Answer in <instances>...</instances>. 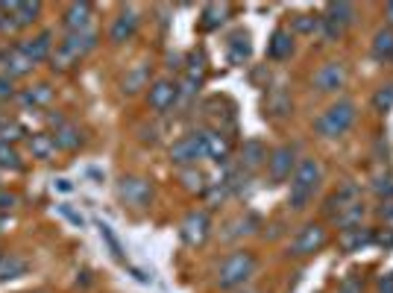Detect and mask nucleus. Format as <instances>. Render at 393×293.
Instances as JSON below:
<instances>
[{
  "mask_svg": "<svg viewBox=\"0 0 393 293\" xmlns=\"http://www.w3.org/2000/svg\"><path fill=\"white\" fill-rule=\"evenodd\" d=\"M76 56H71L68 50H65V47H59V50L53 53V62L59 64V68H71V62H74Z\"/></svg>",
  "mask_w": 393,
  "mask_h": 293,
  "instance_id": "nucleus-35",
  "label": "nucleus"
},
{
  "mask_svg": "<svg viewBox=\"0 0 393 293\" xmlns=\"http://www.w3.org/2000/svg\"><path fill=\"white\" fill-rule=\"evenodd\" d=\"M29 68H32V62L27 59V53L21 50V47H15V50L6 56V76H9V79H12V76H24Z\"/></svg>",
  "mask_w": 393,
  "mask_h": 293,
  "instance_id": "nucleus-24",
  "label": "nucleus"
},
{
  "mask_svg": "<svg viewBox=\"0 0 393 293\" xmlns=\"http://www.w3.org/2000/svg\"><path fill=\"white\" fill-rule=\"evenodd\" d=\"M21 50L27 53V59H29L32 64L44 62L47 56H51V32H41V36L24 41V44H21Z\"/></svg>",
  "mask_w": 393,
  "mask_h": 293,
  "instance_id": "nucleus-16",
  "label": "nucleus"
},
{
  "mask_svg": "<svg viewBox=\"0 0 393 293\" xmlns=\"http://www.w3.org/2000/svg\"><path fill=\"white\" fill-rule=\"evenodd\" d=\"M208 235V214L206 211H191V214L182 220V240L188 247H200Z\"/></svg>",
  "mask_w": 393,
  "mask_h": 293,
  "instance_id": "nucleus-9",
  "label": "nucleus"
},
{
  "mask_svg": "<svg viewBox=\"0 0 393 293\" xmlns=\"http://www.w3.org/2000/svg\"><path fill=\"white\" fill-rule=\"evenodd\" d=\"M355 118H358L355 103L352 100H338L314 121V129H317V135H323V138H340V135H347L352 129Z\"/></svg>",
  "mask_w": 393,
  "mask_h": 293,
  "instance_id": "nucleus-2",
  "label": "nucleus"
},
{
  "mask_svg": "<svg viewBox=\"0 0 393 293\" xmlns=\"http://www.w3.org/2000/svg\"><path fill=\"white\" fill-rule=\"evenodd\" d=\"M179 97V88L173 83H168V79H159V83L150 88V97H147V103H150L153 111H159V115H165V111L176 103Z\"/></svg>",
  "mask_w": 393,
  "mask_h": 293,
  "instance_id": "nucleus-10",
  "label": "nucleus"
},
{
  "mask_svg": "<svg viewBox=\"0 0 393 293\" xmlns=\"http://www.w3.org/2000/svg\"><path fill=\"white\" fill-rule=\"evenodd\" d=\"M94 44H97V32H94V29L68 32V39L62 41V47H65V50H68L71 56H83V53H88Z\"/></svg>",
  "mask_w": 393,
  "mask_h": 293,
  "instance_id": "nucleus-14",
  "label": "nucleus"
},
{
  "mask_svg": "<svg viewBox=\"0 0 393 293\" xmlns=\"http://www.w3.org/2000/svg\"><path fill=\"white\" fill-rule=\"evenodd\" d=\"M255 273V255L241 250V252H232L226 255L220 261V270H218V285L220 290H232V287H241L244 282H250Z\"/></svg>",
  "mask_w": 393,
  "mask_h": 293,
  "instance_id": "nucleus-3",
  "label": "nucleus"
},
{
  "mask_svg": "<svg viewBox=\"0 0 393 293\" xmlns=\"http://www.w3.org/2000/svg\"><path fill=\"white\" fill-rule=\"evenodd\" d=\"M373 109L382 111V115L393 109V83H390V86H382L379 91L373 94Z\"/></svg>",
  "mask_w": 393,
  "mask_h": 293,
  "instance_id": "nucleus-29",
  "label": "nucleus"
},
{
  "mask_svg": "<svg viewBox=\"0 0 393 293\" xmlns=\"http://www.w3.org/2000/svg\"><path fill=\"white\" fill-rule=\"evenodd\" d=\"M267 111H270V115H276V118L288 115V111H291V97H288L285 91H276V94H273V100L267 103Z\"/></svg>",
  "mask_w": 393,
  "mask_h": 293,
  "instance_id": "nucleus-30",
  "label": "nucleus"
},
{
  "mask_svg": "<svg viewBox=\"0 0 393 293\" xmlns=\"http://www.w3.org/2000/svg\"><path fill=\"white\" fill-rule=\"evenodd\" d=\"M379 293H393V273H387L379 279Z\"/></svg>",
  "mask_w": 393,
  "mask_h": 293,
  "instance_id": "nucleus-39",
  "label": "nucleus"
},
{
  "mask_svg": "<svg viewBox=\"0 0 393 293\" xmlns=\"http://www.w3.org/2000/svg\"><path fill=\"white\" fill-rule=\"evenodd\" d=\"M250 50H253V47H250V36H247V32H235L232 41H229V62H232V64H244V62L250 59Z\"/></svg>",
  "mask_w": 393,
  "mask_h": 293,
  "instance_id": "nucleus-22",
  "label": "nucleus"
},
{
  "mask_svg": "<svg viewBox=\"0 0 393 293\" xmlns=\"http://www.w3.org/2000/svg\"><path fill=\"white\" fill-rule=\"evenodd\" d=\"M373 59L375 62H390L393 59V29L390 27L375 29V36H373Z\"/></svg>",
  "mask_w": 393,
  "mask_h": 293,
  "instance_id": "nucleus-17",
  "label": "nucleus"
},
{
  "mask_svg": "<svg viewBox=\"0 0 393 293\" xmlns=\"http://www.w3.org/2000/svg\"><path fill=\"white\" fill-rule=\"evenodd\" d=\"M27 273V261L18 255H0V282L4 279H18Z\"/></svg>",
  "mask_w": 393,
  "mask_h": 293,
  "instance_id": "nucleus-23",
  "label": "nucleus"
},
{
  "mask_svg": "<svg viewBox=\"0 0 393 293\" xmlns=\"http://www.w3.org/2000/svg\"><path fill=\"white\" fill-rule=\"evenodd\" d=\"M347 76H349V71H347L343 62H326L314 74V88L323 91V94H335L347 86Z\"/></svg>",
  "mask_w": 393,
  "mask_h": 293,
  "instance_id": "nucleus-7",
  "label": "nucleus"
},
{
  "mask_svg": "<svg viewBox=\"0 0 393 293\" xmlns=\"http://www.w3.org/2000/svg\"><path fill=\"white\" fill-rule=\"evenodd\" d=\"M135 29H138V15H135V9H124L118 18H114V24H112V29H109V36H112L114 44H124V41H129V39L135 36Z\"/></svg>",
  "mask_w": 393,
  "mask_h": 293,
  "instance_id": "nucleus-11",
  "label": "nucleus"
},
{
  "mask_svg": "<svg viewBox=\"0 0 393 293\" xmlns=\"http://www.w3.org/2000/svg\"><path fill=\"white\" fill-rule=\"evenodd\" d=\"M144 76H147V74H144V68L133 71V74L126 76V83H124V88H126V91H138V88L144 86Z\"/></svg>",
  "mask_w": 393,
  "mask_h": 293,
  "instance_id": "nucleus-34",
  "label": "nucleus"
},
{
  "mask_svg": "<svg viewBox=\"0 0 393 293\" xmlns=\"http://www.w3.org/2000/svg\"><path fill=\"white\" fill-rule=\"evenodd\" d=\"M267 161V150H265V144L250 138V141H244L241 146V165L247 168V170H255L258 165H265Z\"/></svg>",
  "mask_w": 393,
  "mask_h": 293,
  "instance_id": "nucleus-15",
  "label": "nucleus"
},
{
  "mask_svg": "<svg viewBox=\"0 0 393 293\" xmlns=\"http://www.w3.org/2000/svg\"><path fill=\"white\" fill-rule=\"evenodd\" d=\"M59 191H71V182H68V179H59Z\"/></svg>",
  "mask_w": 393,
  "mask_h": 293,
  "instance_id": "nucleus-44",
  "label": "nucleus"
},
{
  "mask_svg": "<svg viewBox=\"0 0 393 293\" xmlns=\"http://www.w3.org/2000/svg\"><path fill=\"white\" fill-rule=\"evenodd\" d=\"M0 168H12V170L21 168V156L15 153L9 144H4V141H0Z\"/></svg>",
  "mask_w": 393,
  "mask_h": 293,
  "instance_id": "nucleus-31",
  "label": "nucleus"
},
{
  "mask_svg": "<svg viewBox=\"0 0 393 293\" xmlns=\"http://www.w3.org/2000/svg\"><path fill=\"white\" fill-rule=\"evenodd\" d=\"M88 21H91V6L88 4H74L65 12V27L68 32H79V29H88Z\"/></svg>",
  "mask_w": 393,
  "mask_h": 293,
  "instance_id": "nucleus-19",
  "label": "nucleus"
},
{
  "mask_svg": "<svg viewBox=\"0 0 393 293\" xmlns=\"http://www.w3.org/2000/svg\"><path fill=\"white\" fill-rule=\"evenodd\" d=\"M355 203H361V191H358V185H343L340 191H335L332 197H329V203H326V211H329L332 217H338L340 211H347Z\"/></svg>",
  "mask_w": 393,
  "mask_h": 293,
  "instance_id": "nucleus-13",
  "label": "nucleus"
},
{
  "mask_svg": "<svg viewBox=\"0 0 393 293\" xmlns=\"http://www.w3.org/2000/svg\"><path fill=\"white\" fill-rule=\"evenodd\" d=\"M200 158H206V141H203V132L185 135V138H179V141L171 146V161H173V165L194 168Z\"/></svg>",
  "mask_w": 393,
  "mask_h": 293,
  "instance_id": "nucleus-5",
  "label": "nucleus"
},
{
  "mask_svg": "<svg viewBox=\"0 0 393 293\" xmlns=\"http://www.w3.org/2000/svg\"><path fill=\"white\" fill-rule=\"evenodd\" d=\"M390 62H393V59H390Z\"/></svg>",
  "mask_w": 393,
  "mask_h": 293,
  "instance_id": "nucleus-45",
  "label": "nucleus"
},
{
  "mask_svg": "<svg viewBox=\"0 0 393 293\" xmlns=\"http://www.w3.org/2000/svg\"><path fill=\"white\" fill-rule=\"evenodd\" d=\"M51 97H53V91L47 88V86H36L32 91L24 94V100L32 103V106H44V103H51Z\"/></svg>",
  "mask_w": 393,
  "mask_h": 293,
  "instance_id": "nucleus-32",
  "label": "nucleus"
},
{
  "mask_svg": "<svg viewBox=\"0 0 393 293\" xmlns=\"http://www.w3.org/2000/svg\"><path fill=\"white\" fill-rule=\"evenodd\" d=\"M385 15H387V27L393 29V4H387V6H385Z\"/></svg>",
  "mask_w": 393,
  "mask_h": 293,
  "instance_id": "nucleus-43",
  "label": "nucleus"
},
{
  "mask_svg": "<svg viewBox=\"0 0 393 293\" xmlns=\"http://www.w3.org/2000/svg\"><path fill=\"white\" fill-rule=\"evenodd\" d=\"M297 146L293 144H282L276 146V150L267 156V168H270V179L273 182H285V179L293 176V170H297Z\"/></svg>",
  "mask_w": 393,
  "mask_h": 293,
  "instance_id": "nucleus-6",
  "label": "nucleus"
},
{
  "mask_svg": "<svg viewBox=\"0 0 393 293\" xmlns=\"http://www.w3.org/2000/svg\"><path fill=\"white\" fill-rule=\"evenodd\" d=\"M338 293H364V287H361V282H358V279H347L338 287Z\"/></svg>",
  "mask_w": 393,
  "mask_h": 293,
  "instance_id": "nucleus-37",
  "label": "nucleus"
},
{
  "mask_svg": "<svg viewBox=\"0 0 393 293\" xmlns=\"http://www.w3.org/2000/svg\"><path fill=\"white\" fill-rule=\"evenodd\" d=\"M118 193H121V200H126L129 205L141 208V205L150 203L153 188H150V182H147V179H135V176H129V179H124V182H121Z\"/></svg>",
  "mask_w": 393,
  "mask_h": 293,
  "instance_id": "nucleus-8",
  "label": "nucleus"
},
{
  "mask_svg": "<svg viewBox=\"0 0 393 293\" xmlns=\"http://www.w3.org/2000/svg\"><path fill=\"white\" fill-rule=\"evenodd\" d=\"M53 141H56L59 150H74V146H79V141H83V135H79L76 126H62L53 135Z\"/></svg>",
  "mask_w": 393,
  "mask_h": 293,
  "instance_id": "nucleus-27",
  "label": "nucleus"
},
{
  "mask_svg": "<svg viewBox=\"0 0 393 293\" xmlns=\"http://www.w3.org/2000/svg\"><path fill=\"white\" fill-rule=\"evenodd\" d=\"M226 15H229V6L226 4H211V6H206L203 9V24H206V29H215V27H220L223 21H226Z\"/></svg>",
  "mask_w": 393,
  "mask_h": 293,
  "instance_id": "nucleus-28",
  "label": "nucleus"
},
{
  "mask_svg": "<svg viewBox=\"0 0 393 293\" xmlns=\"http://www.w3.org/2000/svg\"><path fill=\"white\" fill-rule=\"evenodd\" d=\"M375 240L373 229H367V226H355V229H343L338 243H340V250L343 252H358V250H364L370 247V243Z\"/></svg>",
  "mask_w": 393,
  "mask_h": 293,
  "instance_id": "nucleus-12",
  "label": "nucleus"
},
{
  "mask_svg": "<svg viewBox=\"0 0 393 293\" xmlns=\"http://www.w3.org/2000/svg\"><path fill=\"white\" fill-rule=\"evenodd\" d=\"M364 214H367L364 203H355V205H349L347 211H340V214L335 217V223L340 226V229H355V226H361Z\"/></svg>",
  "mask_w": 393,
  "mask_h": 293,
  "instance_id": "nucleus-25",
  "label": "nucleus"
},
{
  "mask_svg": "<svg viewBox=\"0 0 393 293\" xmlns=\"http://www.w3.org/2000/svg\"><path fill=\"white\" fill-rule=\"evenodd\" d=\"M203 141H206V158L218 161V165L229 158V141L220 132H203Z\"/></svg>",
  "mask_w": 393,
  "mask_h": 293,
  "instance_id": "nucleus-21",
  "label": "nucleus"
},
{
  "mask_svg": "<svg viewBox=\"0 0 393 293\" xmlns=\"http://www.w3.org/2000/svg\"><path fill=\"white\" fill-rule=\"evenodd\" d=\"M182 176H185V185H188L191 191H194V188H196V191L203 188V185H200V182H203V176H200V173H194V170H185Z\"/></svg>",
  "mask_w": 393,
  "mask_h": 293,
  "instance_id": "nucleus-38",
  "label": "nucleus"
},
{
  "mask_svg": "<svg viewBox=\"0 0 393 293\" xmlns=\"http://www.w3.org/2000/svg\"><path fill=\"white\" fill-rule=\"evenodd\" d=\"M9 94H12V79L0 76V97H9Z\"/></svg>",
  "mask_w": 393,
  "mask_h": 293,
  "instance_id": "nucleus-41",
  "label": "nucleus"
},
{
  "mask_svg": "<svg viewBox=\"0 0 393 293\" xmlns=\"http://www.w3.org/2000/svg\"><path fill=\"white\" fill-rule=\"evenodd\" d=\"M326 240H329V235H326V226L320 223H308L300 229V235L293 238L291 243V255H297V258H308V255H314L326 247Z\"/></svg>",
  "mask_w": 393,
  "mask_h": 293,
  "instance_id": "nucleus-4",
  "label": "nucleus"
},
{
  "mask_svg": "<svg viewBox=\"0 0 393 293\" xmlns=\"http://www.w3.org/2000/svg\"><path fill=\"white\" fill-rule=\"evenodd\" d=\"M323 18H329L340 29H347V27L355 24V6L352 4H329V6H326V12H323Z\"/></svg>",
  "mask_w": 393,
  "mask_h": 293,
  "instance_id": "nucleus-20",
  "label": "nucleus"
},
{
  "mask_svg": "<svg viewBox=\"0 0 393 293\" xmlns=\"http://www.w3.org/2000/svg\"><path fill=\"white\" fill-rule=\"evenodd\" d=\"M100 238H103V240L109 243V250H112V255H114V258H124V250H121V240L114 238V232L109 229L106 223H100Z\"/></svg>",
  "mask_w": 393,
  "mask_h": 293,
  "instance_id": "nucleus-33",
  "label": "nucleus"
},
{
  "mask_svg": "<svg viewBox=\"0 0 393 293\" xmlns=\"http://www.w3.org/2000/svg\"><path fill=\"white\" fill-rule=\"evenodd\" d=\"M375 240H379L382 247H393V232H387V235H379V238H375Z\"/></svg>",
  "mask_w": 393,
  "mask_h": 293,
  "instance_id": "nucleus-42",
  "label": "nucleus"
},
{
  "mask_svg": "<svg viewBox=\"0 0 393 293\" xmlns=\"http://www.w3.org/2000/svg\"><path fill=\"white\" fill-rule=\"evenodd\" d=\"M297 27L302 29V32H311L317 27V21H311V18H305V15H300V21H297Z\"/></svg>",
  "mask_w": 393,
  "mask_h": 293,
  "instance_id": "nucleus-40",
  "label": "nucleus"
},
{
  "mask_svg": "<svg viewBox=\"0 0 393 293\" xmlns=\"http://www.w3.org/2000/svg\"><path fill=\"white\" fill-rule=\"evenodd\" d=\"M320 179H323V168L317 158H302L297 170L291 176V191H288V205L293 211H302L308 208L311 197H314V191L320 188Z\"/></svg>",
  "mask_w": 393,
  "mask_h": 293,
  "instance_id": "nucleus-1",
  "label": "nucleus"
},
{
  "mask_svg": "<svg viewBox=\"0 0 393 293\" xmlns=\"http://www.w3.org/2000/svg\"><path fill=\"white\" fill-rule=\"evenodd\" d=\"M29 150H32V156H36V158H51L56 153V141H53V135L39 132V135L29 138Z\"/></svg>",
  "mask_w": 393,
  "mask_h": 293,
  "instance_id": "nucleus-26",
  "label": "nucleus"
},
{
  "mask_svg": "<svg viewBox=\"0 0 393 293\" xmlns=\"http://www.w3.org/2000/svg\"><path fill=\"white\" fill-rule=\"evenodd\" d=\"M59 211H62V214L68 217L74 226H83V223H86V217H83V214H76V211H74L71 205H59Z\"/></svg>",
  "mask_w": 393,
  "mask_h": 293,
  "instance_id": "nucleus-36",
  "label": "nucleus"
},
{
  "mask_svg": "<svg viewBox=\"0 0 393 293\" xmlns=\"http://www.w3.org/2000/svg\"><path fill=\"white\" fill-rule=\"evenodd\" d=\"M291 53H293V39H291V32H288V29H276L273 39H270V44H267V56L276 59V62H282V59H288Z\"/></svg>",
  "mask_w": 393,
  "mask_h": 293,
  "instance_id": "nucleus-18",
  "label": "nucleus"
}]
</instances>
